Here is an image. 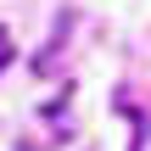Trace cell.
Returning <instances> with one entry per match:
<instances>
[{"instance_id": "obj_2", "label": "cell", "mask_w": 151, "mask_h": 151, "mask_svg": "<svg viewBox=\"0 0 151 151\" xmlns=\"http://www.w3.org/2000/svg\"><path fill=\"white\" fill-rule=\"evenodd\" d=\"M0 45H11V34H6V28H0Z\"/></svg>"}, {"instance_id": "obj_1", "label": "cell", "mask_w": 151, "mask_h": 151, "mask_svg": "<svg viewBox=\"0 0 151 151\" xmlns=\"http://www.w3.org/2000/svg\"><path fill=\"white\" fill-rule=\"evenodd\" d=\"M6 62H11V45H0V67H6Z\"/></svg>"}]
</instances>
